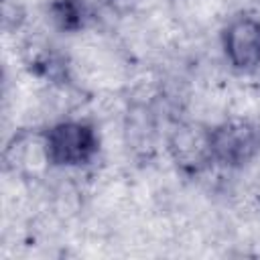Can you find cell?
I'll use <instances>...</instances> for the list:
<instances>
[{
    "instance_id": "3957f363",
    "label": "cell",
    "mask_w": 260,
    "mask_h": 260,
    "mask_svg": "<svg viewBox=\"0 0 260 260\" xmlns=\"http://www.w3.org/2000/svg\"><path fill=\"white\" fill-rule=\"evenodd\" d=\"M221 49L236 71H254L260 65V18L252 14L234 16L221 30Z\"/></svg>"
},
{
    "instance_id": "277c9868",
    "label": "cell",
    "mask_w": 260,
    "mask_h": 260,
    "mask_svg": "<svg viewBox=\"0 0 260 260\" xmlns=\"http://www.w3.org/2000/svg\"><path fill=\"white\" fill-rule=\"evenodd\" d=\"M49 16L57 28L65 32H75L85 26L87 10L81 0H53L49 4Z\"/></svg>"
},
{
    "instance_id": "6da1fadb",
    "label": "cell",
    "mask_w": 260,
    "mask_h": 260,
    "mask_svg": "<svg viewBox=\"0 0 260 260\" xmlns=\"http://www.w3.org/2000/svg\"><path fill=\"white\" fill-rule=\"evenodd\" d=\"M207 160L225 169H242L260 154V122L230 118L205 130Z\"/></svg>"
},
{
    "instance_id": "7a4b0ae2",
    "label": "cell",
    "mask_w": 260,
    "mask_h": 260,
    "mask_svg": "<svg viewBox=\"0 0 260 260\" xmlns=\"http://www.w3.org/2000/svg\"><path fill=\"white\" fill-rule=\"evenodd\" d=\"M98 150L100 134L85 120H63L43 132V152L49 167H85L95 158Z\"/></svg>"
}]
</instances>
